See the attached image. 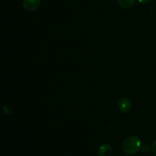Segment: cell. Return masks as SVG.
Masks as SVG:
<instances>
[{"label":"cell","instance_id":"cell-4","mask_svg":"<svg viewBox=\"0 0 156 156\" xmlns=\"http://www.w3.org/2000/svg\"><path fill=\"white\" fill-rule=\"evenodd\" d=\"M113 152L112 147L109 144H103L98 148L99 156H112Z\"/></svg>","mask_w":156,"mask_h":156},{"label":"cell","instance_id":"cell-3","mask_svg":"<svg viewBox=\"0 0 156 156\" xmlns=\"http://www.w3.org/2000/svg\"><path fill=\"white\" fill-rule=\"evenodd\" d=\"M41 6V0H24L23 6L27 11H35Z\"/></svg>","mask_w":156,"mask_h":156},{"label":"cell","instance_id":"cell-5","mask_svg":"<svg viewBox=\"0 0 156 156\" xmlns=\"http://www.w3.org/2000/svg\"><path fill=\"white\" fill-rule=\"evenodd\" d=\"M136 0H117L118 5L120 7L123 8L124 9H129L133 7L135 5Z\"/></svg>","mask_w":156,"mask_h":156},{"label":"cell","instance_id":"cell-1","mask_svg":"<svg viewBox=\"0 0 156 156\" xmlns=\"http://www.w3.org/2000/svg\"><path fill=\"white\" fill-rule=\"evenodd\" d=\"M142 148V142L139 137L130 136L124 139L122 144V149L126 154H134Z\"/></svg>","mask_w":156,"mask_h":156},{"label":"cell","instance_id":"cell-6","mask_svg":"<svg viewBox=\"0 0 156 156\" xmlns=\"http://www.w3.org/2000/svg\"><path fill=\"white\" fill-rule=\"evenodd\" d=\"M152 153H153L154 155L156 156V139L154 141L153 144H152Z\"/></svg>","mask_w":156,"mask_h":156},{"label":"cell","instance_id":"cell-2","mask_svg":"<svg viewBox=\"0 0 156 156\" xmlns=\"http://www.w3.org/2000/svg\"><path fill=\"white\" fill-rule=\"evenodd\" d=\"M117 106L118 109L122 113H126L130 110L131 109V102L129 99L126 97L120 98L117 102Z\"/></svg>","mask_w":156,"mask_h":156},{"label":"cell","instance_id":"cell-7","mask_svg":"<svg viewBox=\"0 0 156 156\" xmlns=\"http://www.w3.org/2000/svg\"><path fill=\"white\" fill-rule=\"evenodd\" d=\"M140 3H143V4H147V3L150 2L152 0H138Z\"/></svg>","mask_w":156,"mask_h":156}]
</instances>
